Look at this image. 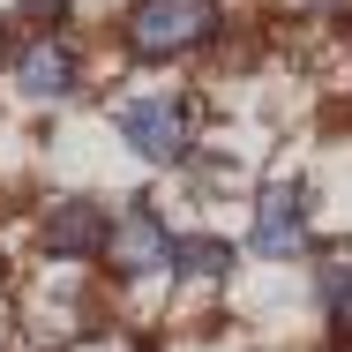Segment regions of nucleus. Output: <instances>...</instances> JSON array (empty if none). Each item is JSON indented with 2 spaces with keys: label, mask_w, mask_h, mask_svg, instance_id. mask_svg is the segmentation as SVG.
Returning <instances> with one entry per match:
<instances>
[{
  "label": "nucleus",
  "mask_w": 352,
  "mask_h": 352,
  "mask_svg": "<svg viewBox=\"0 0 352 352\" xmlns=\"http://www.w3.org/2000/svg\"><path fill=\"white\" fill-rule=\"evenodd\" d=\"M203 38H210V8H195V0H142L128 15V45L142 60H173V53H188Z\"/></svg>",
  "instance_id": "obj_1"
},
{
  "label": "nucleus",
  "mask_w": 352,
  "mask_h": 352,
  "mask_svg": "<svg viewBox=\"0 0 352 352\" xmlns=\"http://www.w3.org/2000/svg\"><path fill=\"white\" fill-rule=\"evenodd\" d=\"M120 135H128V150L142 165H180L188 157V105L180 98H128Z\"/></svg>",
  "instance_id": "obj_2"
},
{
  "label": "nucleus",
  "mask_w": 352,
  "mask_h": 352,
  "mask_svg": "<svg viewBox=\"0 0 352 352\" xmlns=\"http://www.w3.org/2000/svg\"><path fill=\"white\" fill-rule=\"evenodd\" d=\"M255 255L263 263H292V255H307V195L300 188H263L255 195Z\"/></svg>",
  "instance_id": "obj_3"
},
{
  "label": "nucleus",
  "mask_w": 352,
  "mask_h": 352,
  "mask_svg": "<svg viewBox=\"0 0 352 352\" xmlns=\"http://www.w3.org/2000/svg\"><path fill=\"white\" fill-rule=\"evenodd\" d=\"M105 255H113V270H128V278H150V270H173V240H165V225L157 210H120L113 225V240H105Z\"/></svg>",
  "instance_id": "obj_4"
},
{
  "label": "nucleus",
  "mask_w": 352,
  "mask_h": 352,
  "mask_svg": "<svg viewBox=\"0 0 352 352\" xmlns=\"http://www.w3.org/2000/svg\"><path fill=\"white\" fill-rule=\"evenodd\" d=\"M75 82H82V60H75L68 38H38V45L15 53V90L23 98H68Z\"/></svg>",
  "instance_id": "obj_5"
},
{
  "label": "nucleus",
  "mask_w": 352,
  "mask_h": 352,
  "mask_svg": "<svg viewBox=\"0 0 352 352\" xmlns=\"http://www.w3.org/2000/svg\"><path fill=\"white\" fill-rule=\"evenodd\" d=\"M105 240H113V232H105V210H98L90 195H68L60 210L45 217V255H53V263H82V255H105Z\"/></svg>",
  "instance_id": "obj_6"
},
{
  "label": "nucleus",
  "mask_w": 352,
  "mask_h": 352,
  "mask_svg": "<svg viewBox=\"0 0 352 352\" xmlns=\"http://www.w3.org/2000/svg\"><path fill=\"white\" fill-rule=\"evenodd\" d=\"M225 263H232V248H225V240H210V232H195V240H173V270H180L188 285L225 278Z\"/></svg>",
  "instance_id": "obj_7"
},
{
  "label": "nucleus",
  "mask_w": 352,
  "mask_h": 352,
  "mask_svg": "<svg viewBox=\"0 0 352 352\" xmlns=\"http://www.w3.org/2000/svg\"><path fill=\"white\" fill-rule=\"evenodd\" d=\"M322 315L352 322V255H322Z\"/></svg>",
  "instance_id": "obj_8"
}]
</instances>
